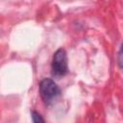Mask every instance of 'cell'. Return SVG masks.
Instances as JSON below:
<instances>
[{
  "instance_id": "1",
  "label": "cell",
  "mask_w": 123,
  "mask_h": 123,
  "mask_svg": "<svg viewBox=\"0 0 123 123\" xmlns=\"http://www.w3.org/2000/svg\"><path fill=\"white\" fill-rule=\"evenodd\" d=\"M39 94L45 104H50L61 94V89L54 80L46 78L39 83Z\"/></svg>"
},
{
  "instance_id": "2",
  "label": "cell",
  "mask_w": 123,
  "mask_h": 123,
  "mask_svg": "<svg viewBox=\"0 0 123 123\" xmlns=\"http://www.w3.org/2000/svg\"><path fill=\"white\" fill-rule=\"evenodd\" d=\"M52 75L55 77H62L68 71L67 66V56L63 48H59L53 55L52 63Z\"/></svg>"
},
{
  "instance_id": "3",
  "label": "cell",
  "mask_w": 123,
  "mask_h": 123,
  "mask_svg": "<svg viewBox=\"0 0 123 123\" xmlns=\"http://www.w3.org/2000/svg\"><path fill=\"white\" fill-rule=\"evenodd\" d=\"M32 120H33V122H35V123H39V122H44V119L41 117V115L37 112V111H32Z\"/></svg>"
},
{
  "instance_id": "4",
  "label": "cell",
  "mask_w": 123,
  "mask_h": 123,
  "mask_svg": "<svg viewBox=\"0 0 123 123\" xmlns=\"http://www.w3.org/2000/svg\"><path fill=\"white\" fill-rule=\"evenodd\" d=\"M117 63L119 68L123 71V43L120 47V50L118 52V56H117Z\"/></svg>"
}]
</instances>
